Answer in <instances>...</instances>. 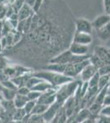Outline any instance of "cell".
I'll list each match as a JSON object with an SVG mask.
<instances>
[{
	"label": "cell",
	"instance_id": "obj_1",
	"mask_svg": "<svg viewBox=\"0 0 110 123\" xmlns=\"http://www.w3.org/2000/svg\"><path fill=\"white\" fill-rule=\"evenodd\" d=\"M75 17L63 0H45L31 17V26L16 45L2 52L12 62L40 70L53 57L68 49L75 33Z\"/></svg>",
	"mask_w": 110,
	"mask_h": 123
},
{
	"label": "cell",
	"instance_id": "obj_2",
	"mask_svg": "<svg viewBox=\"0 0 110 123\" xmlns=\"http://www.w3.org/2000/svg\"><path fill=\"white\" fill-rule=\"evenodd\" d=\"M32 75L34 76L38 77V78L48 82L55 89L59 88L62 85L73 80V79L70 78V77L65 76L63 74H59V73L53 72V71H33Z\"/></svg>",
	"mask_w": 110,
	"mask_h": 123
},
{
	"label": "cell",
	"instance_id": "obj_3",
	"mask_svg": "<svg viewBox=\"0 0 110 123\" xmlns=\"http://www.w3.org/2000/svg\"><path fill=\"white\" fill-rule=\"evenodd\" d=\"M81 84V80H73L58 88L56 91V102L63 105L69 98L74 97Z\"/></svg>",
	"mask_w": 110,
	"mask_h": 123
},
{
	"label": "cell",
	"instance_id": "obj_4",
	"mask_svg": "<svg viewBox=\"0 0 110 123\" xmlns=\"http://www.w3.org/2000/svg\"><path fill=\"white\" fill-rule=\"evenodd\" d=\"M3 71H4L6 76L8 77L10 80H12L15 77L21 76V75L28 72H32L34 71L28 68V67L21 66L20 64H17V63H13L11 62L8 66H7L3 69Z\"/></svg>",
	"mask_w": 110,
	"mask_h": 123
},
{
	"label": "cell",
	"instance_id": "obj_5",
	"mask_svg": "<svg viewBox=\"0 0 110 123\" xmlns=\"http://www.w3.org/2000/svg\"><path fill=\"white\" fill-rule=\"evenodd\" d=\"M89 64H90L89 59L82 62L77 63V64L68 63V64H67V67H66L64 74L63 75H65V76H68L74 80L77 77H79L80 74H81V72L82 71L83 69Z\"/></svg>",
	"mask_w": 110,
	"mask_h": 123
},
{
	"label": "cell",
	"instance_id": "obj_6",
	"mask_svg": "<svg viewBox=\"0 0 110 123\" xmlns=\"http://www.w3.org/2000/svg\"><path fill=\"white\" fill-rule=\"evenodd\" d=\"M57 90L58 89L52 88L46 90L45 92L41 93L40 96L38 98L36 103L47 105V106L53 104V103L56 102V91H57Z\"/></svg>",
	"mask_w": 110,
	"mask_h": 123
},
{
	"label": "cell",
	"instance_id": "obj_7",
	"mask_svg": "<svg viewBox=\"0 0 110 123\" xmlns=\"http://www.w3.org/2000/svg\"><path fill=\"white\" fill-rule=\"evenodd\" d=\"M75 31L91 35L92 31H93V26H92L91 22L88 20L79 18L75 20Z\"/></svg>",
	"mask_w": 110,
	"mask_h": 123
},
{
	"label": "cell",
	"instance_id": "obj_8",
	"mask_svg": "<svg viewBox=\"0 0 110 123\" xmlns=\"http://www.w3.org/2000/svg\"><path fill=\"white\" fill-rule=\"evenodd\" d=\"M62 107H63V105L58 104V103H57V102L49 105V108L46 110V112L42 115L43 120L47 123H50V122L54 118V117L57 115V113L58 112V111L61 109Z\"/></svg>",
	"mask_w": 110,
	"mask_h": 123
},
{
	"label": "cell",
	"instance_id": "obj_9",
	"mask_svg": "<svg viewBox=\"0 0 110 123\" xmlns=\"http://www.w3.org/2000/svg\"><path fill=\"white\" fill-rule=\"evenodd\" d=\"M71 57H72V53H71L68 49L63 51V52L58 53L56 55L49 61V63H53V64H63L67 65L71 62Z\"/></svg>",
	"mask_w": 110,
	"mask_h": 123
},
{
	"label": "cell",
	"instance_id": "obj_10",
	"mask_svg": "<svg viewBox=\"0 0 110 123\" xmlns=\"http://www.w3.org/2000/svg\"><path fill=\"white\" fill-rule=\"evenodd\" d=\"M72 42L89 46L93 42V37H92L91 35H89V34L80 33L75 31V33L73 35Z\"/></svg>",
	"mask_w": 110,
	"mask_h": 123
},
{
	"label": "cell",
	"instance_id": "obj_11",
	"mask_svg": "<svg viewBox=\"0 0 110 123\" xmlns=\"http://www.w3.org/2000/svg\"><path fill=\"white\" fill-rule=\"evenodd\" d=\"M94 54L99 57L101 61H103L105 64L110 65V52H109V49H106L105 47H103V46H96L95 48Z\"/></svg>",
	"mask_w": 110,
	"mask_h": 123
},
{
	"label": "cell",
	"instance_id": "obj_12",
	"mask_svg": "<svg viewBox=\"0 0 110 123\" xmlns=\"http://www.w3.org/2000/svg\"><path fill=\"white\" fill-rule=\"evenodd\" d=\"M98 69L95 68L93 65H91L90 63L89 65H87L85 68L83 69L82 71L80 74V80L82 81V82H86V81H89L91 80V78L93 76H95L97 73Z\"/></svg>",
	"mask_w": 110,
	"mask_h": 123
},
{
	"label": "cell",
	"instance_id": "obj_13",
	"mask_svg": "<svg viewBox=\"0 0 110 123\" xmlns=\"http://www.w3.org/2000/svg\"><path fill=\"white\" fill-rule=\"evenodd\" d=\"M68 50L73 55H85L88 54L89 52V46L71 42L68 48Z\"/></svg>",
	"mask_w": 110,
	"mask_h": 123
},
{
	"label": "cell",
	"instance_id": "obj_14",
	"mask_svg": "<svg viewBox=\"0 0 110 123\" xmlns=\"http://www.w3.org/2000/svg\"><path fill=\"white\" fill-rule=\"evenodd\" d=\"M109 22H110V17L108 14H104L97 17L96 18L92 21L91 24L93 28H95L97 31V30L100 29L101 27L104 26L105 25H107Z\"/></svg>",
	"mask_w": 110,
	"mask_h": 123
},
{
	"label": "cell",
	"instance_id": "obj_15",
	"mask_svg": "<svg viewBox=\"0 0 110 123\" xmlns=\"http://www.w3.org/2000/svg\"><path fill=\"white\" fill-rule=\"evenodd\" d=\"M17 13L19 21H22V20H26L28 17H31L34 14V12L31 7H29L26 3H24L23 6L19 9V11Z\"/></svg>",
	"mask_w": 110,
	"mask_h": 123
},
{
	"label": "cell",
	"instance_id": "obj_16",
	"mask_svg": "<svg viewBox=\"0 0 110 123\" xmlns=\"http://www.w3.org/2000/svg\"><path fill=\"white\" fill-rule=\"evenodd\" d=\"M32 72H33V71H32ZM32 72H28V73H26V74L21 75V76L15 77V78L12 79V81H13V84L15 85L16 86H17V89L20 88V87L26 86L28 79H29L30 77L31 76V75H32Z\"/></svg>",
	"mask_w": 110,
	"mask_h": 123
},
{
	"label": "cell",
	"instance_id": "obj_17",
	"mask_svg": "<svg viewBox=\"0 0 110 123\" xmlns=\"http://www.w3.org/2000/svg\"><path fill=\"white\" fill-rule=\"evenodd\" d=\"M97 35L101 40L107 41L110 39V22L105 25L104 26L101 27L100 29L97 30Z\"/></svg>",
	"mask_w": 110,
	"mask_h": 123
},
{
	"label": "cell",
	"instance_id": "obj_18",
	"mask_svg": "<svg viewBox=\"0 0 110 123\" xmlns=\"http://www.w3.org/2000/svg\"><path fill=\"white\" fill-rule=\"evenodd\" d=\"M89 117H94L92 116L91 113L90 112L89 109L87 108H81V110L76 114L75 120L77 121L78 123H80L81 122H82V121L85 120V119H87Z\"/></svg>",
	"mask_w": 110,
	"mask_h": 123
},
{
	"label": "cell",
	"instance_id": "obj_19",
	"mask_svg": "<svg viewBox=\"0 0 110 123\" xmlns=\"http://www.w3.org/2000/svg\"><path fill=\"white\" fill-rule=\"evenodd\" d=\"M13 101L16 108H22L29 100H28L26 96H23V95H20L17 94Z\"/></svg>",
	"mask_w": 110,
	"mask_h": 123
},
{
	"label": "cell",
	"instance_id": "obj_20",
	"mask_svg": "<svg viewBox=\"0 0 110 123\" xmlns=\"http://www.w3.org/2000/svg\"><path fill=\"white\" fill-rule=\"evenodd\" d=\"M52 88H53V87L50 84H49V83L46 82L45 80H42L41 82L38 83L36 85H35L31 90H35V91H38L39 93H43Z\"/></svg>",
	"mask_w": 110,
	"mask_h": 123
},
{
	"label": "cell",
	"instance_id": "obj_21",
	"mask_svg": "<svg viewBox=\"0 0 110 123\" xmlns=\"http://www.w3.org/2000/svg\"><path fill=\"white\" fill-rule=\"evenodd\" d=\"M1 95L3 99L5 100H13V98H15L16 94H17V90H9V89L3 88L1 90Z\"/></svg>",
	"mask_w": 110,
	"mask_h": 123
},
{
	"label": "cell",
	"instance_id": "obj_22",
	"mask_svg": "<svg viewBox=\"0 0 110 123\" xmlns=\"http://www.w3.org/2000/svg\"><path fill=\"white\" fill-rule=\"evenodd\" d=\"M1 108L3 109L4 111H7V112H12V113H13L16 109L13 100H5V99L1 100Z\"/></svg>",
	"mask_w": 110,
	"mask_h": 123
},
{
	"label": "cell",
	"instance_id": "obj_23",
	"mask_svg": "<svg viewBox=\"0 0 110 123\" xmlns=\"http://www.w3.org/2000/svg\"><path fill=\"white\" fill-rule=\"evenodd\" d=\"M49 108V106L45 104H35V107H34L32 112L31 115H38V116H42L45 112H46V110Z\"/></svg>",
	"mask_w": 110,
	"mask_h": 123
},
{
	"label": "cell",
	"instance_id": "obj_24",
	"mask_svg": "<svg viewBox=\"0 0 110 123\" xmlns=\"http://www.w3.org/2000/svg\"><path fill=\"white\" fill-rule=\"evenodd\" d=\"M24 108H16L13 115V121H17V122H21L23 120V118L26 116Z\"/></svg>",
	"mask_w": 110,
	"mask_h": 123
},
{
	"label": "cell",
	"instance_id": "obj_25",
	"mask_svg": "<svg viewBox=\"0 0 110 123\" xmlns=\"http://www.w3.org/2000/svg\"><path fill=\"white\" fill-rule=\"evenodd\" d=\"M110 81V76H99V83H98V89L99 91L106 88L108 86Z\"/></svg>",
	"mask_w": 110,
	"mask_h": 123
},
{
	"label": "cell",
	"instance_id": "obj_26",
	"mask_svg": "<svg viewBox=\"0 0 110 123\" xmlns=\"http://www.w3.org/2000/svg\"><path fill=\"white\" fill-rule=\"evenodd\" d=\"M89 61H90V63H91V65H93V66L97 69H99V67L105 65V63L103 61H101L97 56H95V54L91 55V57H90V58H89Z\"/></svg>",
	"mask_w": 110,
	"mask_h": 123
},
{
	"label": "cell",
	"instance_id": "obj_27",
	"mask_svg": "<svg viewBox=\"0 0 110 123\" xmlns=\"http://www.w3.org/2000/svg\"><path fill=\"white\" fill-rule=\"evenodd\" d=\"M91 55L90 54H85V55H73L71 57V60L70 63H72V64H77V63L82 62L88 60L90 58Z\"/></svg>",
	"mask_w": 110,
	"mask_h": 123
},
{
	"label": "cell",
	"instance_id": "obj_28",
	"mask_svg": "<svg viewBox=\"0 0 110 123\" xmlns=\"http://www.w3.org/2000/svg\"><path fill=\"white\" fill-rule=\"evenodd\" d=\"M42 80H41V79L38 78V77L34 76L33 75H31V76L30 77L29 79H28V80H27V82H26V86L27 88H29L30 90H31V89H32L33 87L35 86V85H36L38 83L41 82Z\"/></svg>",
	"mask_w": 110,
	"mask_h": 123
},
{
	"label": "cell",
	"instance_id": "obj_29",
	"mask_svg": "<svg viewBox=\"0 0 110 123\" xmlns=\"http://www.w3.org/2000/svg\"><path fill=\"white\" fill-rule=\"evenodd\" d=\"M98 74L99 75V76H109L110 75V65L105 64L101 67H99L97 71Z\"/></svg>",
	"mask_w": 110,
	"mask_h": 123
},
{
	"label": "cell",
	"instance_id": "obj_30",
	"mask_svg": "<svg viewBox=\"0 0 110 123\" xmlns=\"http://www.w3.org/2000/svg\"><path fill=\"white\" fill-rule=\"evenodd\" d=\"M35 104H36V101H28V102L26 104V105L24 106V110H25L26 113L27 115H31V112H32V110L35 107Z\"/></svg>",
	"mask_w": 110,
	"mask_h": 123
},
{
	"label": "cell",
	"instance_id": "obj_31",
	"mask_svg": "<svg viewBox=\"0 0 110 123\" xmlns=\"http://www.w3.org/2000/svg\"><path fill=\"white\" fill-rule=\"evenodd\" d=\"M41 93L38 92V91H35V90H31L29 92V94H27V98L29 101H37L38 98H39Z\"/></svg>",
	"mask_w": 110,
	"mask_h": 123
},
{
	"label": "cell",
	"instance_id": "obj_32",
	"mask_svg": "<svg viewBox=\"0 0 110 123\" xmlns=\"http://www.w3.org/2000/svg\"><path fill=\"white\" fill-rule=\"evenodd\" d=\"M1 85L3 88L9 89V90H17V86L13 84V82L12 81V80H7L5 81H3V82H1Z\"/></svg>",
	"mask_w": 110,
	"mask_h": 123
},
{
	"label": "cell",
	"instance_id": "obj_33",
	"mask_svg": "<svg viewBox=\"0 0 110 123\" xmlns=\"http://www.w3.org/2000/svg\"><path fill=\"white\" fill-rule=\"evenodd\" d=\"M11 62V61L8 60L5 56L3 54H0V70H3L7 66H8Z\"/></svg>",
	"mask_w": 110,
	"mask_h": 123
},
{
	"label": "cell",
	"instance_id": "obj_34",
	"mask_svg": "<svg viewBox=\"0 0 110 123\" xmlns=\"http://www.w3.org/2000/svg\"><path fill=\"white\" fill-rule=\"evenodd\" d=\"M99 75L98 74V72L95 76H93L91 78V80L88 81V85L89 87H95L98 86V83H99Z\"/></svg>",
	"mask_w": 110,
	"mask_h": 123
},
{
	"label": "cell",
	"instance_id": "obj_35",
	"mask_svg": "<svg viewBox=\"0 0 110 123\" xmlns=\"http://www.w3.org/2000/svg\"><path fill=\"white\" fill-rule=\"evenodd\" d=\"M44 1H45V0H35V3H34V6L32 7L34 13H36L39 11V10H40L41 7L44 4Z\"/></svg>",
	"mask_w": 110,
	"mask_h": 123
},
{
	"label": "cell",
	"instance_id": "obj_36",
	"mask_svg": "<svg viewBox=\"0 0 110 123\" xmlns=\"http://www.w3.org/2000/svg\"><path fill=\"white\" fill-rule=\"evenodd\" d=\"M99 115L110 117V105L102 106V108L100 109V112H99Z\"/></svg>",
	"mask_w": 110,
	"mask_h": 123
},
{
	"label": "cell",
	"instance_id": "obj_37",
	"mask_svg": "<svg viewBox=\"0 0 110 123\" xmlns=\"http://www.w3.org/2000/svg\"><path fill=\"white\" fill-rule=\"evenodd\" d=\"M30 91H31V90L29 88H27L26 86H22L17 89V94L20 95H23V96H27V94H29Z\"/></svg>",
	"mask_w": 110,
	"mask_h": 123
},
{
	"label": "cell",
	"instance_id": "obj_38",
	"mask_svg": "<svg viewBox=\"0 0 110 123\" xmlns=\"http://www.w3.org/2000/svg\"><path fill=\"white\" fill-rule=\"evenodd\" d=\"M95 123H110V117L99 115L95 119Z\"/></svg>",
	"mask_w": 110,
	"mask_h": 123
},
{
	"label": "cell",
	"instance_id": "obj_39",
	"mask_svg": "<svg viewBox=\"0 0 110 123\" xmlns=\"http://www.w3.org/2000/svg\"><path fill=\"white\" fill-rule=\"evenodd\" d=\"M107 105H110V94H106L104 98L103 106H107Z\"/></svg>",
	"mask_w": 110,
	"mask_h": 123
},
{
	"label": "cell",
	"instance_id": "obj_40",
	"mask_svg": "<svg viewBox=\"0 0 110 123\" xmlns=\"http://www.w3.org/2000/svg\"><path fill=\"white\" fill-rule=\"evenodd\" d=\"M95 119H96L95 117H89L80 123H95Z\"/></svg>",
	"mask_w": 110,
	"mask_h": 123
},
{
	"label": "cell",
	"instance_id": "obj_41",
	"mask_svg": "<svg viewBox=\"0 0 110 123\" xmlns=\"http://www.w3.org/2000/svg\"><path fill=\"white\" fill-rule=\"evenodd\" d=\"M104 7L105 12L110 7V0H104Z\"/></svg>",
	"mask_w": 110,
	"mask_h": 123
},
{
	"label": "cell",
	"instance_id": "obj_42",
	"mask_svg": "<svg viewBox=\"0 0 110 123\" xmlns=\"http://www.w3.org/2000/svg\"><path fill=\"white\" fill-rule=\"evenodd\" d=\"M35 0H25V3L32 8L33 6H34V3H35Z\"/></svg>",
	"mask_w": 110,
	"mask_h": 123
},
{
	"label": "cell",
	"instance_id": "obj_43",
	"mask_svg": "<svg viewBox=\"0 0 110 123\" xmlns=\"http://www.w3.org/2000/svg\"><path fill=\"white\" fill-rule=\"evenodd\" d=\"M106 94H110V81L108 85V86L106 87Z\"/></svg>",
	"mask_w": 110,
	"mask_h": 123
},
{
	"label": "cell",
	"instance_id": "obj_44",
	"mask_svg": "<svg viewBox=\"0 0 110 123\" xmlns=\"http://www.w3.org/2000/svg\"><path fill=\"white\" fill-rule=\"evenodd\" d=\"M7 123H24L22 121H21V122H17V121H10L9 122Z\"/></svg>",
	"mask_w": 110,
	"mask_h": 123
},
{
	"label": "cell",
	"instance_id": "obj_45",
	"mask_svg": "<svg viewBox=\"0 0 110 123\" xmlns=\"http://www.w3.org/2000/svg\"><path fill=\"white\" fill-rule=\"evenodd\" d=\"M106 14H108V15H109V17H110V7L109 8V10H108V11L106 12Z\"/></svg>",
	"mask_w": 110,
	"mask_h": 123
},
{
	"label": "cell",
	"instance_id": "obj_46",
	"mask_svg": "<svg viewBox=\"0 0 110 123\" xmlns=\"http://www.w3.org/2000/svg\"><path fill=\"white\" fill-rule=\"evenodd\" d=\"M70 123H78V122H77V121H76V120H75V119H73V120H72V121H71V122H70Z\"/></svg>",
	"mask_w": 110,
	"mask_h": 123
},
{
	"label": "cell",
	"instance_id": "obj_47",
	"mask_svg": "<svg viewBox=\"0 0 110 123\" xmlns=\"http://www.w3.org/2000/svg\"><path fill=\"white\" fill-rule=\"evenodd\" d=\"M2 89H3V86H2V85H1V83H0V92H1V90H2Z\"/></svg>",
	"mask_w": 110,
	"mask_h": 123
},
{
	"label": "cell",
	"instance_id": "obj_48",
	"mask_svg": "<svg viewBox=\"0 0 110 123\" xmlns=\"http://www.w3.org/2000/svg\"><path fill=\"white\" fill-rule=\"evenodd\" d=\"M109 52H110V49H109Z\"/></svg>",
	"mask_w": 110,
	"mask_h": 123
},
{
	"label": "cell",
	"instance_id": "obj_49",
	"mask_svg": "<svg viewBox=\"0 0 110 123\" xmlns=\"http://www.w3.org/2000/svg\"><path fill=\"white\" fill-rule=\"evenodd\" d=\"M109 76H110V75H109Z\"/></svg>",
	"mask_w": 110,
	"mask_h": 123
}]
</instances>
